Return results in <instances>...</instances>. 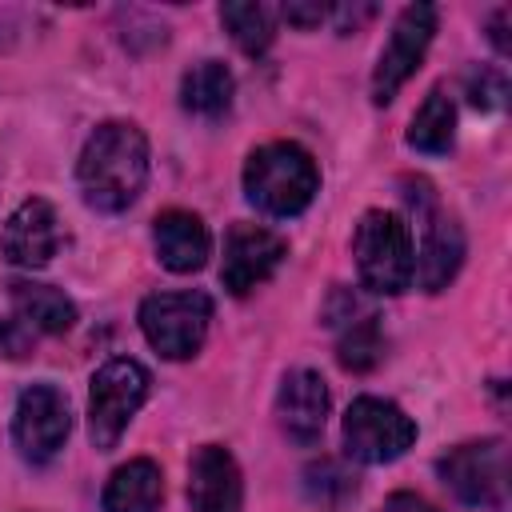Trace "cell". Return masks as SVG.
Segmentation results:
<instances>
[{"mask_svg":"<svg viewBox=\"0 0 512 512\" xmlns=\"http://www.w3.org/2000/svg\"><path fill=\"white\" fill-rule=\"evenodd\" d=\"M232 92H236V80H232V72L220 60H200L180 80V104H184V112L204 116V120L224 116L232 108Z\"/></svg>","mask_w":512,"mask_h":512,"instance_id":"18","label":"cell"},{"mask_svg":"<svg viewBox=\"0 0 512 512\" xmlns=\"http://www.w3.org/2000/svg\"><path fill=\"white\" fill-rule=\"evenodd\" d=\"M152 244H156V260L176 276L200 272L208 252H212V236H208L204 220L196 212H184V208H168L156 216Z\"/></svg>","mask_w":512,"mask_h":512,"instance_id":"16","label":"cell"},{"mask_svg":"<svg viewBox=\"0 0 512 512\" xmlns=\"http://www.w3.org/2000/svg\"><path fill=\"white\" fill-rule=\"evenodd\" d=\"M452 140H456V104L444 88H432L408 124V148L424 156H444Z\"/></svg>","mask_w":512,"mask_h":512,"instance_id":"19","label":"cell"},{"mask_svg":"<svg viewBox=\"0 0 512 512\" xmlns=\"http://www.w3.org/2000/svg\"><path fill=\"white\" fill-rule=\"evenodd\" d=\"M328 408H332V396H328V384L320 372L312 368H292L284 380H280V392H276V420L280 428L300 440V444H312L320 440L324 432V420H328Z\"/></svg>","mask_w":512,"mask_h":512,"instance_id":"15","label":"cell"},{"mask_svg":"<svg viewBox=\"0 0 512 512\" xmlns=\"http://www.w3.org/2000/svg\"><path fill=\"white\" fill-rule=\"evenodd\" d=\"M72 432V408L68 396L56 384H28L16 400L12 416V440L28 464H48Z\"/></svg>","mask_w":512,"mask_h":512,"instance_id":"10","label":"cell"},{"mask_svg":"<svg viewBox=\"0 0 512 512\" xmlns=\"http://www.w3.org/2000/svg\"><path fill=\"white\" fill-rule=\"evenodd\" d=\"M368 16H372V8H340V32H356V24Z\"/></svg>","mask_w":512,"mask_h":512,"instance_id":"26","label":"cell"},{"mask_svg":"<svg viewBox=\"0 0 512 512\" xmlns=\"http://www.w3.org/2000/svg\"><path fill=\"white\" fill-rule=\"evenodd\" d=\"M336 328H340L336 356L348 372H372L384 360V332H380L372 312H356L352 320H344Z\"/></svg>","mask_w":512,"mask_h":512,"instance_id":"20","label":"cell"},{"mask_svg":"<svg viewBox=\"0 0 512 512\" xmlns=\"http://www.w3.org/2000/svg\"><path fill=\"white\" fill-rule=\"evenodd\" d=\"M212 320L208 292H152L140 304V328L148 344L168 360H188L200 352Z\"/></svg>","mask_w":512,"mask_h":512,"instance_id":"6","label":"cell"},{"mask_svg":"<svg viewBox=\"0 0 512 512\" xmlns=\"http://www.w3.org/2000/svg\"><path fill=\"white\" fill-rule=\"evenodd\" d=\"M164 500V476H160V464L140 456V460H128L120 464L108 484H104V512H156Z\"/></svg>","mask_w":512,"mask_h":512,"instance_id":"17","label":"cell"},{"mask_svg":"<svg viewBox=\"0 0 512 512\" xmlns=\"http://www.w3.org/2000/svg\"><path fill=\"white\" fill-rule=\"evenodd\" d=\"M432 36H436V8L432 4H408L396 16L392 36L380 48V60L372 72V104H392V96L404 88V80L420 68Z\"/></svg>","mask_w":512,"mask_h":512,"instance_id":"11","label":"cell"},{"mask_svg":"<svg viewBox=\"0 0 512 512\" xmlns=\"http://www.w3.org/2000/svg\"><path fill=\"white\" fill-rule=\"evenodd\" d=\"M324 16H328V8H324V4H300V0L284 4V20H288V24H296V28H316Z\"/></svg>","mask_w":512,"mask_h":512,"instance_id":"24","label":"cell"},{"mask_svg":"<svg viewBox=\"0 0 512 512\" xmlns=\"http://www.w3.org/2000/svg\"><path fill=\"white\" fill-rule=\"evenodd\" d=\"M284 256H288V244L280 232L260 228V224H232L224 236L220 284L232 296H248L256 284H264L280 268Z\"/></svg>","mask_w":512,"mask_h":512,"instance_id":"12","label":"cell"},{"mask_svg":"<svg viewBox=\"0 0 512 512\" xmlns=\"http://www.w3.org/2000/svg\"><path fill=\"white\" fill-rule=\"evenodd\" d=\"M188 504L192 512H240L244 484L228 448L200 444L188 460Z\"/></svg>","mask_w":512,"mask_h":512,"instance_id":"14","label":"cell"},{"mask_svg":"<svg viewBox=\"0 0 512 512\" xmlns=\"http://www.w3.org/2000/svg\"><path fill=\"white\" fill-rule=\"evenodd\" d=\"M304 476H308V496H312V500H324V504H332V500H344L348 492H356L352 476H348L340 464H332V460H320V464H312Z\"/></svg>","mask_w":512,"mask_h":512,"instance_id":"22","label":"cell"},{"mask_svg":"<svg viewBox=\"0 0 512 512\" xmlns=\"http://www.w3.org/2000/svg\"><path fill=\"white\" fill-rule=\"evenodd\" d=\"M408 204L416 208V220H420V260H416V276H420V288L424 292H440L448 288V280L460 272V260H464V232L460 224L436 208L432 200V188L424 180L412 184V192H404Z\"/></svg>","mask_w":512,"mask_h":512,"instance_id":"9","label":"cell"},{"mask_svg":"<svg viewBox=\"0 0 512 512\" xmlns=\"http://www.w3.org/2000/svg\"><path fill=\"white\" fill-rule=\"evenodd\" d=\"M148 392H152L148 368L128 356H116L96 368L92 388H88V436L100 452H112L120 444L124 428L132 424Z\"/></svg>","mask_w":512,"mask_h":512,"instance_id":"4","label":"cell"},{"mask_svg":"<svg viewBox=\"0 0 512 512\" xmlns=\"http://www.w3.org/2000/svg\"><path fill=\"white\" fill-rule=\"evenodd\" d=\"M352 256H356L360 284L376 296H400L416 276L412 228L400 212H388V208H372L360 216L352 232Z\"/></svg>","mask_w":512,"mask_h":512,"instance_id":"3","label":"cell"},{"mask_svg":"<svg viewBox=\"0 0 512 512\" xmlns=\"http://www.w3.org/2000/svg\"><path fill=\"white\" fill-rule=\"evenodd\" d=\"M436 472L456 500H464L472 508L504 512V504H508V448H504V440L460 444L448 456H440Z\"/></svg>","mask_w":512,"mask_h":512,"instance_id":"7","label":"cell"},{"mask_svg":"<svg viewBox=\"0 0 512 512\" xmlns=\"http://www.w3.org/2000/svg\"><path fill=\"white\" fill-rule=\"evenodd\" d=\"M416 440L412 416L380 396H360L344 412V452L360 464H392Z\"/></svg>","mask_w":512,"mask_h":512,"instance_id":"8","label":"cell"},{"mask_svg":"<svg viewBox=\"0 0 512 512\" xmlns=\"http://www.w3.org/2000/svg\"><path fill=\"white\" fill-rule=\"evenodd\" d=\"M220 20L228 28V36L236 40V48L244 56H264L276 28H272V12L264 4H224Z\"/></svg>","mask_w":512,"mask_h":512,"instance_id":"21","label":"cell"},{"mask_svg":"<svg viewBox=\"0 0 512 512\" xmlns=\"http://www.w3.org/2000/svg\"><path fill=\"white\" fill-rule=\"evenodd\" d=\"M464 84H468V100H472L476 108H484V112L500 108L504 96H508V80H504L496 68H472V72L464 76Z\"/></svg>","mask_w":512,"mask_h":512,"instance_id":"23","label":"cell"},{"mask_svg":"<svg viewBox=\"0 0 512 512\" xmlns=\"http://www.w3.org/2000/svg\"><path fill=\"white\" fill-rule=\"evenodd\" d=\"M76 184L88 208L124 212L148 184V136L132 120H104L76 160Z\"/></svg>","mask_w":512,"mask_h":512,"instance_id":"1","label":"cell"},{"mask_svg":"<svg viewBox=\"0 0 512 512\" xmlns=\"http://www.w3.org/2000/svg\"><path fill=\"white\" fill-rule=\"evenodd\" d=\"M0 252H4L8 264L44 268L60 252V216H56V208L40 196L24 200L0 232Z\"/></svg>","mask_w":512,"mask_h":512,"instance_id":"13","label":"cell"},{"mask_svg":"<svg viewBox=\"0 0 512 512\" xmlns=\"http://www.w3.org/2000/svg\"><path fill=\"white\" fill-rule=\"evenodd\" d=\"M8 300H12V312L0 320V352L12 360L32 356L40 336H64L76 324V304L52 284L12 280Z\"/></svg>","mask_w":512,"mask_h":512,"instance_id":"5","label":"cell"},{"mask_svg":"<svg viewBox=\"0 0 512 512\" xmlns=\"http://www.w3.org/2000/svg\"><path fill=\"white\" fill-rule=\"evenodd\" d=\"M380 512H440V508L428 504V500L416 496V492H392V496L380 504Z\"/></svg>","mask_w":512,"mask_h":512,"instance_id":"25","label":"cell"},{"mask_svg":"<svg viewBox=\"0 0 512 512\" xmlns=\"http://www.w3.org/2000/svg\"><path fill=\"white\" fill-rule=\"evenodd\" d=\"M316 192H320L316 160L292 140H272L244 160V196L264 216H280V220L300 216L316 200Z\"/></svg>","mask_w":512,"mask_h":512,"instance_id":"2","label":"cell"}]
</instances>
